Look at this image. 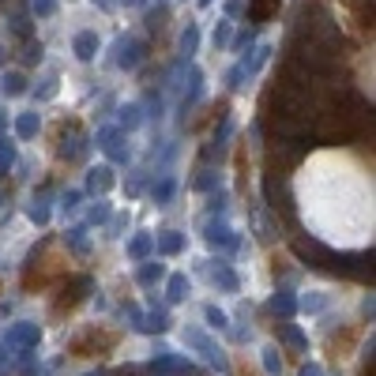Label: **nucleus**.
Listing matches in <instances>:
<instances>
[{
	"mask_svg": "<svg viewBox=\"0 0 376 376\" xmlns=\"http://www.w3.org/2000/svg\"><path fill=\"white\" fill-rule=\"evenodd\" d=\"M143 60H147V42L128 38V34H121L113 42V57H109V64H117V68H124V71H135Z\"/></svg>",
	"mask_w": 376,
	"mask_h": 376,
	"instance_id": "nucleus-1",
	"label": "nucleus"
},
{
	"mask_svg": "<svg viewBox=\"0 0 376 376\" xmlns=\"http://www.w3.org/2000/svg\"><path fill=\"white\" fill-rule=\"evenodd\" d=\"M117 346V335L113 331H98V327H91V331H83L76 342H71V354L76 357H94V354H106V350Z\"/></svg>",
	"mask_w": 376,
	"mask_h": 376,
	"instance_id": "nucleus-2",
	"label": "nucleus"
},
{
	"mask_svg": "<svg viewBox=\"0 0 376 376\" xmlns=\"http://www.w3.org/2000/svg\"><path fill=\"white\" fill-rule=\"evenodd\" d=\"M185 339H188L192 346H196V350H199V354H203V357H207V362H211V365H219L222 373H230V362H226V354H222V350L214 346V342L207 339L203 331H196V327H188V331H185Z\"/></svg>",
	"mask_w": 376,
	"mask_h": 376,
	"instance_id": "nucleus-3",
	"label": "nucleus"
},
{
	"mask_svg": "<svg viewBox=\"0 0 376 376\" xmlns=\"http://www.w3.org/2000/svg\"><path fill=\"white\" fill-rule=\"evenodd\" d=\"M98 147L106 151L113 162H128V147H124V132H121V128H98Z\"/></svg>",
	"mask_w": 376,
	"mask_h": 376,
	"instance_id": "nucleus-4",
	"label": "nucleus"
},
{
	"mask_svg": "<svg viewBox=\"0 0 376 376\" xmlns=\"http://www.w3.org/2000/svg\"><path fill=\"white\" fill-rule=\"evenodd\" d=\"M91 290H94V283H91V278H87V275H76V278H71V286H64V298L57 301V313H64V309L71 313V309H76V305H79V301H83Z\"/></svg>",
	"mask_w": 376,
	"mask_h": 376,
	"instance_id": "nucleus-5",
	"label": "nucleus"
},
{
	"mask_svg": "<svg viewBox=\"0 0 376 376\" xmlns=\"http://www.w3.org/2000/svg\"><path fill=\"white\" fill-rule=\"evenodd\" d=\"M203 237H207V245H214V249H237V245H241V237H237L226 222H207Z\"/></svg>",
	"mask_w": 376,
	"mask_h": 376,
	"instance_id": "nucleus-6",
	"label": "nucleus"
},
{
	"mask_svg": "<svg viewBox=\"0 0 376 376\" xmlns=\"http://www.w3.org/2000/svg\"><path fill=\"white\" fill-rule=\"evenodd\" d=\"M98 34L94 30H79L76 34V42H71V53H76V60H83V64H91L94 57H98Z\"/></svg>",
	"mask_w": 376,
	"mask_h": 376,
	"instance_id": "nucleus-7",
	"label": "nucleus"
},
{
	"mask_svg": "<svg viewBox=\"0 0 376 376\" xmlns=\"http://www.w3.org/2000/svg\"><path fill=\"white\" fill-rule=\"evenodd\" d=\"M30 87H27V76H23L19 68H12V71H0V94H8V98H23Z\"/></svg>",
	"mask_w": 376,
	"mask_h": 376,
	"instance_id": "nucleus-8",
	"label": "nucleus"
},
{
	"mask_svg": "<svg viewBox=\"0 0 376 376\" xmlns=\"http://www.w3.org/2000/svg\"><path fill=\"white\" fill-rule=\"evenodd\" d=\"M8 27V34L15 38V42H30L34 38V23H30V12H15L12 19L4 23Z\"/></svg>",
	"mask_w": 376,
	"mask_h": 376,
	"instance_id": "nucleus-9",
	"label": "nucleus"
},
{
	"mask_svg": "<svg viewBox=\"0 0 376 376\" xmlns=\"http://www.w3.org/2000/svg\"><path fill=\"white\" fill-rule=\"evenodd\" d=\"M113 166H94L91 173H87V192H109L113 188Z\"/></svg>",
	"mask_w": 376,
	"mask_h": 376,
	"instance_id": "nucleus-10",
	"label": "nucleus"
},
{
	"mask_svg": "<svg viewBox=\"0 0 376 376\" xmlns=\"http://www.w3.org/2000/svg\"><path fill=\"white\" fill-rule=\"evenodd\" d=\"M271 313L275 316H283V320H290L294 313H298V298L290 294V286H283V290L271 298Z\"/></svg>",
	"mask_w": 376,
	"mask_h": 376,
	"instance_id": "nucleus-11",
	"label": "nucleus"
},
{
	"mask_svg": "<svg viewBox=\"0 0 376 376\" xmlns=\"http://www.w3.org/2000/svg\"><path fill=\"white\" fill-rule=\"evenodd\" d=\"M87 147H91V143H87V135H79V128H76V135H64L60 140V158H68V162H76V158H83L87 155Z\"/></svg>",
	"mask_w": 376,
	"mask_h": 376,
	"instance_id": "nucleus-12",
	"label": "nucleus"
},
{
	"mask_svg": "<svg viewBox=\"0 0 376 376\" xmlns=\"http://www.w3.org/2000/svg\"><path fill=\"white\" fill-rule=\"evenodd\" d=\"M147 117H143V102H128V106H121V132H135Z\"/></svg>",
	"mask_w": 376,
	"mask_h": 376,
	"instance_id": "nucleus-13",
	"label": "nucleus"
},
{
	"mask_svg": "<svg viewBox=\"0 0 376 376\" xmlns=\"http://www.w3.org/2000/svg\"><path fill=\"white\" fill-rule=\"evenodd\" d=\"M196 49H199V27L188 23V27L181 30V64H188L192 57H196Z\"/></svg>",
	"mask_w": 376,
	"mask_h": 376,
	"instance_id": "nucleus-14",
	"label": "nucleus"
},
{
	"mask_svg": "<svg viewBox=\"0 0 376 376\" xmlns=\"http://www.w3.org/2000/svg\"><path fill=\"white\" fill-rule=\"evenodd\" d=\"M155 249L162 252V256H177L181 249H185V237H181L177 230H166V234L155 237Z\"/></svg>",
	"mask_w": 376,
	"mask_h": 376,
	"instance_id": "nucleus-15",
	"label": "nucleus"
},
{
	"mask_svg": "<svg viewBox=\"0 0 376 376\" xmlns=\"http://www.w3.org/2000/svg\"><path fill=\"white\" fill-rule=\"evenodd\" d=\"M207 278H211L214 286H222V290H230V294L237 290V275H234V267H230V263H219V267H211V271H207Z\"/></svg>",
	"mask_w": 376,
	"mask_h": 376,
	"instance_id": "nucleus-16",
	"label": "nucleus"
},
{
	"mask_svg": "<svg viewBox=\"0 0 376 376\" xmlns=\"http://www.w3.org/2000/svg\"><path fill=\"white\" fill-rule=\"evenodd\" d=\"M38 128H42V117L38 113H19L15 117V135H19V140H34Z\"/></svg>",
	"mask_w": 376,
	"mask_h": 376,
	"instance_id": "nucleus-17",
	"label": "nucleus"
},
{
	"mask_svg": "<svg viewBox=\"0 0 376 376\" xmlns=\"http://www.w3.org/2000/svg\"><path fill=\"white\" fill-rule=\"evenodd\" d=\"M143 23H147V34H162V30H166V23H170V8H166V4L151 8V12L143 15Z\"/></svg>",
	"mask_w": 376,
	"mask_h": 376,
	"instance_id": "nucleus-18",
	"label": "nucleus"
},
{
	"mask_svg": "<svg viewBox=\"0 0 376 376\" xmlns=\"http://www.w3.org/2000/svg\"><path fill=\"white\" fill-rule=\"evenodd\" d=\"M23 68H34V64H42L45 60V45L42 42H34V38H30V42H23Z\"/></svg>",
	"mask_w": 376,
	"mask_h": 376,
	"instance_id": "nucleus-19",
	"label": "nucleus"
},
{
	"mask_svg": "<svg viewBox=\"0 0 376 376\" xmlns=\"http://www.w3.org/2000/svg\"><path fill=\"white\" fill-rule=\"evenodd\" d=\"M230 38H234V23L219 19V23H214V30H211V45H214V49H226Z\"/></svg>",
	"mask_w": 376,
	"mask_h": 376,
	"instance_id": "nucleus-20",
	"label": "nucleus"
},
{
	"mask_svg": "<svg viewBox=\"0 0 376 376\" xmlns=\"http://www.w3.org/2000/svg\"><path fill=\"white\" fill-rule=\"evenodd\" d=\"M158 278H166V267H162V263H143V267L135 271V283H140V286H155Z\"/></svg>",
	"mask_w": 376,
	"mask_h": 376,
	"instance_id": "nucleus-21",
	"label": "nucleus"
},
{
	"mask_svg": "<svg viewBox=\"0 0 376 376\" xmlns=\"http://www.w3.org/2000/svg\"><path fill=\"white\" fill-rule=\"evenodd\" d=\"M173 192H177V181H173L170 173H162V181L155 185V203H158V207H166V203L173 199Z\"/></svg>",
	"mask_w": 376,
	"mask_h": 376,
	"instance_id": "nucleus-22",
	"label": "nucleus"
},
{
	"mask_svg": "<svg viewBox=\"0 0 376 376\" xmlns=\"http://www.w3.org/2000/svg\"><path fill=\"white\" fill-rule=\"evenodd\" d=\"M151 249H155V237H151V234H140V237L128 241V256H132V260H143Z\"/></svg>",
	"mask_w": 376,
	"mask_h": 376,
	"instance_id": "nucleus-23",
	"label": "nucleus"
},
{
	"mask_svg": "<svg viewBox=\"0 0 376 376\" xmlns=\"http://www.w3.org/2000/svg\"><path fill=\"white\" fill-rule=\"evenodd\" d=\"M12 166H15V143L8 135H0V177H8Z\"/></svg>",
	"mask_w": 376,
	"mask_h": 376,
	"instance_id": "nucleus-24",
	"label": "nucleus"
},
{
	"mask_svg": "<svg viewBox=\"0 0 376 376\" xmlns=\"http://www.w3.org/2000/svg\"><path fill=\"white\" fill-rule=\"evenodd\" d=\"M256 30H260V27H249V30H241V34H234L226 49H234V53H241V57H245V49H252V42H256Z\"/></svg>",
	"mask_w": 376,
	"mask_h": 376,
	"instance_id": "nucleus-25",
	"label": "nucleus"
},
{
	"mask_svg": "<svg viewBox=\"0 0 376 376\" xmlns=\"http://www.w3.org/2000/svg\"><path fill=\"white\" fill-rule=\"evenodd\" d=\"M57 83H60V76H57V71L42 76V87H34V98H38V102H49L53 94H57Z\"/></svg>",
	"mask_w": 376,
	"mask_h": 376,
	"instance_id": "nucleus-26",
	"label": "nucleus"
},
{
	"mask_svg": "<svg viewBox=\"0 0 376 376\" xmlns=\"http://www.w3.org/2000/svg\"><path fill=\"white\" fill-rule=\"evenodd\" d=\"M245 83H249V71H245V64H241V60H237L234 68L226 71V87H230V91H241Z\"/></svg>",
	"mask_w": 376,
	"mask_h": 376,
	"instance_id": "nucleus-27",
	"label": "nucleus"
},
{
	"mask_svg": "<svg viewBox=\"0 0 376 376\" xmlns=\"http://www.w3.org/2000/svg\"><path fill=\"white\" fill-rule=\"evenodd\" d=\"M278 335H283L286 342H290V346H298V350H305V335L298 331V327L290 324V320H283V327H278Z\"/></svg>",
	"mask_w": 376,
	"mask_h": 376,
	"instance_id": "nucleus-28",
	"label": "nucleus"
},
{
	"mask_svg": "<svg viewBox=\"0 0 376 376\" xmlns=\"http://www.w3.org/2000/svg\"><path fill=\"white\" fill-rule=\"evenodd\" d=\"M188 298V275H170V301Z\"/></svg>",
	"mask_w": 376,
	"mask_h": 376,
	"instance_id": "nucleus-29",
	"label": "nucleus"
},
{
	"mask_svg": "<svg viewBox=\"0 0 376 376\" xmlns=\"http://www.w3.org/2000/svg\"><path fill=\"white\" fill-rule=\"evenodd\" d=\"M203 316H207V324L219 327V331H226V327H230V316L222 313V309H214V305H207V309H203Z\"/></svg>",
	"mask_w": 376,
	"mask_h": 376,
	"instance_id": "nucleus-30",
	"label": "nucleus"
},
{
	"mask_svg": "<svg viewBox=\"0 0 376 376\" xmlns=\"http://www.w3.org/2000/svg\"><path fill=\"white\" fill-rule=\"evenodd\" d=\"M53 12H57V0H30V15L38 19H49Z\"/></svg>",
	"mask_w": 376,
	"mask_h": 376,
	"instance_id": "nucleus-31",
	"label": "nucleus"
},
{
	"mask_svg": "<svg viewBox=\"0 0 376 376\" xmlns=\"http://www.w3.org/2000/svg\"><path fill=\"white\" fill-rule=\"evenodd\" d=\"M192 188H196V192L219 188V173H214V170H203V173H199V177H196V181H192Z\"/></svg>",
	"mask_w": 376,
	"mask_h": 376,
	"instance_id": "nucleus-32",
	"label": "nucleus"
},
{
	"mask_svg": "<svg viewBox=\"0 0 376 376\" xmlns=\"http://www.w3.org/2000/svg\"><path fill=\"white\" fill-rule=\"evenodd\" d=\"M68 245L76 252H87V226H71L68 230Z\"/></svg>",
	"mask_w": 376,
	"mask_h": 376,
	"instance_id": "nucleus-33",
	"label": "nucleus"
},
{
	"mask_svg": "<svg viewBox=\"0 0 376 376\" xmlns=\"http://www.w3.org/2000/svg\"><path fill=\"white\" fill-rule=\"evenodd\" d=\"M263 369H267L271 376H275V373H283V357H278V350H275V346H267V350H263Z\"/></svg>",
	"mask_w": 376,
	"mask_h": 376,
	"instance_id": "nucleus-34",
	"label": "nucleus"
},
{
	"mask_svg": "<svg viewBox=\"0 0 376 376\" xmlns=\"http://www.w3.org/2000/svg\"><path fill=\"white\" fill-rule=\"evenodd\" d=\"M30 219H34L38 226H42V222H49V207H45V199H38V203L30 207Z\"/></svg>",
	"mask_w": 376,
	"mask_h": 376,
	"instance_id": "nucleus-35",
	"label": "nucleus"
},
{
	"mask_svg": "<svg viewBox=\"0 0 376 376\" xmlns=\"http://www.w3.org/2000/svg\"><path fill=\"white\" fill-rule=\"evenodd\" d=\"M324 305H327V298H320V294H316V298H305V301H301V309H305V313H320Z\"/></svg>",
	"mask_w": 376,
	"mask_h": 376,
	"instance_id": "nucleus-36",
	"label": "nucleus"
},
{
	"mask_svg": "<svg viewBox=\"0 0 376 376\" xmlns=\"http://www.w3.org/2000/svg\"><path fill=\"white\" fill-rule=\"evenodd\" d=\"M207 211H211V214H222V211H226V192H219V196H211V203H207Z\"/></svg>",
	"mask_w": 376,
	"mask_h": 376,
	"instance_id": "nucleus-37",
	"label": "nucleus"
},
{
	"mask_svg": "<svg viewBox=\"0 0 376 376\" xmlns=\"http://www.w3.org/2000/svg\"><path fill=\"white\" fill-rule=\"evenodd\" d=\"M91 222H109V207L98 199V207H91Z\"/></svg>",
	"mask_w": 376,
	"mask_h": 376,
	"instance_id": "nucleus-38",
	"label": "nucleus"
},
{
	"mask_svg": "<svg viewBox=\"0 0 376 376\" xmlns=\"http://www.w3.org/2000/svg\"><path fill=\"white\" fill-rule=\"evenodd\" d=\"M79 199H83V192H79V188L64 192V211H71V207H79Z\"/></svg>",
	"mask_w": 376,
	"mask_h": 376,
	"instance_id": "nucleus-39",
	"label": "nucleus"
},
{
	"mask_svg": "<svg viewBox=\"0 0 376 376\" xmlns=\"http://www.w3.org/2000/svg\"><path fill=\"white\" fill-rule=\"evenodd\" d=\"M301 376H324V369L316 362H309V365H301Z\"/></svg>",
	"mask_w": 376,
	"mask_h": 376,
	"instance_id": "nucleus-40",
	"label": "nucleus"
},
{
	"mask_svg": "<svg viewBox=\"0 0 376 376\" xmlns=\"http://www.w3.org/2000/svg\"><path fill=\"white\" fill-rule=\"evenodd\" d=\"M94 8H102V12H109V8H113V0H91Z\"/></svg>",
	"mask_w": 376,
	"mask_h": 376,
	"instance_id": "nucleus-41",
	"label": "nucleus"
},
{
	"mask_svg": "<svg viewBox=\"0 0 376 376\" xmlns=\"http://www.w3.org/2000/svg\"><path fill=\"white\" fill-rule=\"evenodd\" d=\"M4 132H8V113L0 109V135H4Z\"/></svg>",
	"mask_w": 376,
	"mask_h": 376,
	"instance_id": "nucleus-42",
	"label": "nucleus"
},
{
	"mask_svg": "<svg viewBox=\"0 0 376 376\" xmlns=\"http://www.w3.org/2000/svg\"><path fill=\"white\" fill-rule=\"evenodd\" d=\"M124 8H140V4H147V0H121Z\"/></svg>",
	"mask_w": 376,
	"mask_h": 376,
	"instance_id": "nucleus-43",
	"label": "nucleus"
},
{
	"mask_svg": "<svg viewBox=\"0 0 376 376\" xmlns=\"http://www.w3.org/2000/svg\"><path fill=\"white\" fill-rule=\"evenodd\" d=\"M4 64H8V49L0 45V68H4Z\"/></svg>",
	"mask_w": 376,
	"mask_h": 376,
	"instance_id": "nucleus-44",
	"label": "nucleus"
},
{
	"mask_svg": "<svg viewBox=\"0 0 376 376\" xmlns=\"http://www.w3.org/2000/svg\"><path fill=\"white\" fill-rule=\"evenodd\" d=\"M214 4V0H196V8H211Z\"/></svg>",
	"mask_w": 376,
	"mask_h": 376,
	"instance_id": "nucleus-45",
	"label": "nucleus"
}]
</instances>
